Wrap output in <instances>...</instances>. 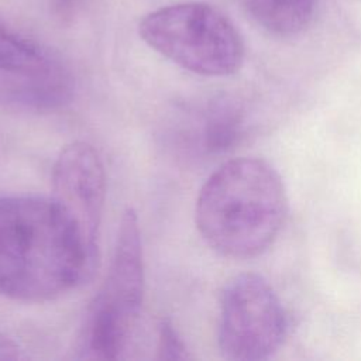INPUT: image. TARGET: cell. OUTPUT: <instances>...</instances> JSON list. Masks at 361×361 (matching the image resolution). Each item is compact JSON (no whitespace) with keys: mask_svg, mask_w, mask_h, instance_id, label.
<instances>
[{"mask_svg":"<svg viewBox=\"0 0 361 361\" xmlns=\"http://www.w3.org/2000/svg\"><path fill=\"white\" fill-rule=\"evenodd\" d=\"M104 197L106 175L97 151L85 141L68 144L54 164L51 200L73 235L92 275L99 264Z\"/></svg>","mask_w":361,"mask_h":361,"instance_id":"8992f818","label":"cell"},{"mask_svg":"<svg viewBox=\"0 0 361 361\" xmlns=\"http://www.w3.org/2000/svg\"><path fill=\"white\" fill-rule=\"evenodd\" d=\"M72 94V78L55 61L35 72L0 75V104L4 106L48 111L69 103Z\"/></svg>","mask_w":361,"mask_h":361,"instance_id":"ba28073f","label":"cell"},{"mask_svg":"<svg viewBox=\"0 0 361 361\" xmlns=\"http://www.w3.org/2000/svg\"><path fill=\"white\" fill-rule=\"evenodd\" d=\"M245 114L231 96H212L175 111L169 121L172 149L189 157H213L230 151L243 138Z\"/></svg>","mask_w":361,"mask_h":361,"instance_id":"52a82bcc","label":"cell"},{"mask_svg":"<svg viewBox=\"0 0 361 361\" xmlns=\"http://www.w3.org/2000/svg\"><path fill=\"white\" fill-rule=\"evenodd\" d=\"M25 355L18 345L10 336L0 331V361H16L23 360Z\"/></svg>","mask_w":361,"mask_h":361,"instance_id":"7c38bea8","label":"cell"},{"mask_svg":"<svg viewBox=\"0 0 361 361\" xmlns=\"http://www.w3.org/2000/svg\"><path fill=\"white\" fill-rule=\"evenodd\" d=\"M157 353L159 360H188L190 357L182 337L168 319L159 323Z\"/></svg>","mask_w":361,"mask_h":361,"instance_id":"8fae6325","label":"cell"},{"mask_svg":"<svg viewBox=\"0 0 361 361\" xmlns=\"http://www.w3.org/2000/svg\"><path fill=\"white\" fill-rule=\"evenodd\" d=\"M250 17L271 34L289 37L312 21L316 0H243Z\"/></svg>","mask_w":361,"mask_h":361,"instance_id":"9c48e42d","label":"cell"},{"mask_svg":"<svg viewBox=\"0 0 361 361\" xmlns=\"http://www.w3.org/2000/svg\"><path fill=\"white\" fill-rule=\"evenodd\" d=\"M54 61L35 44L0 21V75H21L47 68Z\"/></svg>","mask_w":361,"mask_h":361,"instance_id":"30bf717a","label":"cell"},{"mask_svg":"<svg viewBox=\"0 0 361 361\" xmlns=\"http://www.w3.org/2000/svg\"><path fill=\"white\" fill-rule=\"evenodd\" d=\"M144 299V261L138 217L123 213L107 276L97 292L82 336V357L117 360L126 351Z\"/></svg>","mask_w":361,"mask_h":361,"instance_id":"277c9868","label":"cell"},{"mask_svg":"<svg viewBox=\"0 0 361 361\" xmlns=\"http://www.w3.org/2000/svg\"><path fill=\"white\" fill-rule=\"evenodd\" d=\"M140 37L178 66L202 76H228L244 61V42L234 24L206 3H179L147 14Z\"/></svg>","mask_w":361,"mask_h":361,"instance_id":"3957f363","label":"cell"},{"mask_svg":"<svg viewBox=\"0 0 361 361\" xmlns=\"http://www.w3.org/2000/svg\"><path fill=\"white\" fill-rule=\"evenodd\" d=\"M286 331L285 307L264 276L244 272L226 282L217 331L219 348L226 360H267L282 345Z\"/></svg>","mask_w":361,"mask_h":361,"instance_id":"5b68a950","label":"cell"},{"mask_svg":"<svg viewBox=\"0 0 361 361\" xmlns=\"http://www.w3.org/2000/svg\"><path fill=\"white\" fill-rule=\"evenodd\" d=\"M92 274L51 197L0 196V295L55 299Z\"/></svg>","mask_w":361,"mask_h":361,"instance_id":"6da1fadb","label":"cell"},{"mask_svg":"<svg viewBox=\"0 0 361 361\" xmlns=\"http://www.w3.org/2000/svg\"><path fill=\"white\" fill-rule=\"evenodd\" d=\"M75 1H76V0H54L55 6H56V7H58V10H61L62 13H65V11L71 10V8H72V6L75 4Z\"/></svg>","mask_w":361,"mask_h":361,"instance_id":"4fadbf2b","label":"cell"},{"mask_svg":"<svg viewBox=\"0 0 361 361\" xmlns=\"http://www.w3.org/2000/svg\"><path fill=\"white\" fill-rule=\"evenodd\" d=\"M286 214L288 197L279 173L254 157L221 164L200 188L195 209L204 243L234 259L265 252L278 238Z\"/></svg>","mask_w":361,"mask_h":361,"instance_id":"7a4b0ae2","label":"cell"}]
</instances>
